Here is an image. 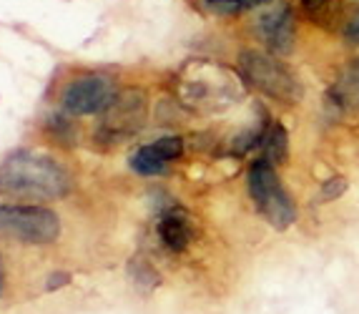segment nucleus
<instances>
[{
    "mask_svg": "<svg viewBox=\"0 0 359 314\" xmlns=\"http://www.w3.org/2000/svg\"><path fill=\"white\" fill-rule=\"evenodd\" d=\"M181 98L194 111H219L236 101V83L216 68L186 73L181 81Z\"/></svg>",
    "mask_w": 359,
    "mask_h": 314,
    "instance_id": "nucleus-5",
    "label": "nucleus"
},
{
    "mask_svg": "<svg viewBox=\"0 0 359 314\" xmlns=\"http://www.w3.org/2000/svg\"><path fill=\"white\" fill-rule=\"evenodd\" d=\"M158 239L168 252H184L189 249V244L194 242V224L189 219V214L179 206L174 209H166L158 219Z\"/></svg>",
    "mask_w": 359,
    "mask_h": 314,
    "instance_id": "nucleus-10",
    "label": "nucleus"
},
{
    "mask_svg": "<svg viewBox=\"0 0 359 314\" xmlns=\"http://www.w3.org/2000/svg\"><path fill=\"white\" fill-rule=\"evenodd\" d=\"M103 114L106 118H103L101 133H106L108 139H126L144 126L146 98L141 91H123Z\"/></svg>",
    "mask_w": 359,
    "mask_h": 314,
    "instance_id": "nucleus-8",
    "label": "nucleus"
},
{
    "mask_svg": "<svg viewBox=\"0 0 359 314\" xmlns=\"http://www.w3.org/2000/svg\"><path fill=\"white\" fill-rule=\"evenodd\" d=\"M239 71L246 83L264 96L274 98L279 103L302 101L299 78L294 76L292 68H287L279 61V55L262 53V50H244L239 55Z\"/></svg>",
    "mask_w": 359,
    "mask_h": 314,
    "instance_id": "nucleus-3",
    "label": "nucleus"
},
{
    "mask_svg": "<svg viewBox=\"0 0 359 314\" xmlns=\"http://www.w3.org/2000/svg\"><path fill=\"white\" fill-rule=\"evenodd\" d=\"M63 282H68L66 272H60V277H50V279H48V289H58V287H60Z\"/></svg>",
    "mask_w": 359,
    "mask_h": 314,
    "instance_id": "nucleus-17",
    "label": "nucleus"
},
{
    "mask_svg": "<svg viewBox=\"0 0 359 314\" xmlns=\"http://www.w3.org/2000/svg\"><path fill=\"white\" fill-rule=\"evenodd\" d=\"M330 101L341 114L359 111V58H354L330 88Z\"/></svg>",
    "mask_w": 359,
    "mask_h": 314,
    "instance_id": "nucleus-11",
    "label": "nucleus"
},
{
    "mask_svg": "<svg viewBox=\"0 0 359 314\" xmlns=\"http://www.w3.org/2000/svg\"><path fill=\"white\" fill-rule=\"evenodd\" d=\"M0 234L23 244H50L60 234V219L38 204H0Z\"/></svg>",
    "mask_w": 359,
    "mask_h": 314,
    "instance_id": "nucleus-4",
    "label": "nucleus"
},
{
    "mask_svg": "<svg viewBox=\"0 0 359 314\" xmlns=\"http://www.w3.org/2000/svg\"><path fill=\"white\" fill-rule=\"evenodd\" d=\"M341 36L349 46H359V6L349 13V18L344 20V28H341Z\"/></svg>",
    "mask_w": 359,
    "mask_h": 314,
    "instance_id": "nucleus-14",
    "label": "nucleus"
},
{
    "mask_svg": "<svg viewBox=\"0 0 359 314\" xmlns=\"http://www.w3.org/2000/svg\"><path fill=\"white\" fill-rule=\"evenodd\" d=\"M3 289H6V277H3V266H0V294H3Z\"/></svg>",
    "mask_w": 359,
    "mask_h": 314,
    "instance_id": "nucleus-18",
    "label": "nucleus"
},
{
    "mask_svg": "<svg viewBox=\"0 0 359 314\" xmlns=\"http://www.w3.org/2000/svg\"><path fill=\"white\" fill-rule=\"evenodd\" d=\"M68 189V171L41 151H15L0 163V196L20 204L63 199Z\"/></svg>",
    "mask_w": 359,
    "mask_h": 314,
    "instance_id": "nucleus-1",
    "label": "nucleus"
},
{
    "mask_svg": "<svg viewBox=\"0 0 359 314\" xmlns=\"http://www.w3.org/2000/svg\"><path fill=\"white\" fill-rule=\"evenodd\" d=\"M206 6V11L219 13V15H233V13L241 11H252V8H259L266 0H201Z\"/></svg>",
    "mask_w": 359,
    "mask_h": 314,
    "instance_id": "nucleus-13",
    "label": "nucleus"
},
{
    "mask_svg": "<svg viewBox=\"0 0 359 314\" xmlns=\"http://www.w3.org/2000/svg\"><path fill=\"white\" fill-rule=\"evenodd\" d=\"M259 151L264 153L262 158L276 163L287 161V153H289V141H287V131H284L282 123H269V126L264 128L262 133V144H259Z\"/></svg>",
    "mask_w": 359,
    "mask_h": 314,
    "instance_id": "nucleus-12",
    "label": "nucleus"
},
{
    "mask_svg": "<svg viewBox=\"0 0 359 314\" xmlns=\"http://www.w3.org/2000/svg\"><path fill=\"white\" fill-rule=\"evenodd\" d=\"M184 156V139L179 136H163V139L136 149L131 156V169L138 176H163L168 163Z\"/></svg>",
    "mask_w": 359,
    "mask_h": 314,
    "instance_id": "nucleus-9",
    "label": "nucleus"
},
{
    "mask_svg": "<svg viewBox=\"0 0 359 314\" xmlns=\"http://www.w3.org/2000/svg\"><path fill=\"white\" fill-rule=\"evenodd\" d=\"M249 196H252L257 212L274 229L284 231L297 221V204L284 189L282 179L276 174V166L266 158H259L249 169Z\"/></svg>",
    "mask_w": 359,
    "mask_h": 314,
    "instance_id": "nucleus-2",
    "label": "nucleus"
},
{
    "mask_svg": "<svg viewBox=\"0 0 359 314\" xmlns=\"http://www.w3.org/2000/svg\"><path fill=\"white\" fill-rule=\"evenodd\" d=\"M257 36L274 55H289L294 48V11L287 0H274L269 6H259L254 20Z\"/></svg>",
    "mask_w": 359,
    "mask_h": 314,
    "instance_id": "nucleus-7",
    "label": "nucleus"
},
{
    "mask_svg": "<svg viewBox=\"0 0 359 314\" xmlns=\"http://www.w3.org/2000/svg\"><path fill=\"white\" fill-rule=\"evenodd\" d=\"M332 0H304V8L309 13H317V11H322L324 6H330Z\"/></svg>",
    "mask_w": 359,
    "mask_h": 314,
    "instance_id": "nucleus-16",
    "label": "nucleus"
},
{
    "mask_svg": "<svg viewBox=\"0 0 359 314\" xmlns=\"http://www.w3.org/2000/svg\"><path fill=\"white\" fill-rule=\"evenodd\" d=\"M344 189H347V182H344V179H337V184L330 182L327 186L322 189V193H324L322 199H337V196H339Z\"/></svg>",
    "mask_w": 359,
    "mask_h": 314,
    "instance_id": "nucleus-15",
    "label": "nucleus"
},
{
    "mask_svg": "<svg viewBox=\"0 0 359 314\" xmlns=\"http://www.w3.org/2000/svg\"><path fill=\"white\" fill-rule=\"evenodd\" d=\"M114 81L98 73H88L81 78L71 81L63 91V111L71 116H93L103 111L116 101Z\"/></svg>",
    "mask_w": 359,
    "mask_h": 314,
    "instance_id": "nucleus-6",
    "label": "nucleus"
}]
</instances>
